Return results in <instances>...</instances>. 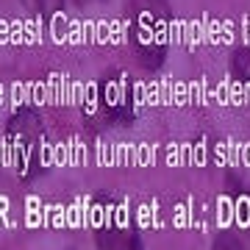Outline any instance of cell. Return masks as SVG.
<instances>
[{
  "label": "cell",
  "mask_w": 250,
  "mask_h": 250,
  "mask_svg": "<svg viewBox=\"0 0 250 250\" xmlns=\"http://www.w3.org/2000/svg\"><path fill=\"white\" fill-rule=\"evenodd\" d=\"M95 236H98L100 250H145L139 228L128 217L123 203H117V200H106L100 206Z\"/></svg>",
  "instance_id": "1"
},
{
  "label": "cell",
  "mask_w": 250,
  "mask_h": 250,
  "mask_svg": "<svg viewBox=\"0 0 250 250\" xmlns=\"http://www.w3.org/2000/svg\"><path fill=\"white\" fill-rule=\"evenodd\" d=\"M78 3H89V0H78Z\"/></svg>",
  "instance_id": "5"
},
{
  "label": "cell",
  "mask_w": 250,
  "mask_h": 250,
  "mask_svg": "<svg viewBox=\"0 0 250 250\" xmlns=\"http://www.w3.org/2000/svg\"><path fill=\"white\" fill-rule=\"evenodd\" d=\"M211 250H248V248H245V242H242L236 233L223 231V233L214 239V248H211Z\"/></svg>",
  "instance_id": "4"
},
{
  "label": "cell",
  "mask_w": 250,
  "mask_h": 250,
  "mask_svg": "<svg viewBox=\"0 0 250 250\" xmlns=\"http://www.w3.org/2000/svg\"><path fill=\"white\" fill-rule=\"evenodd\" d=\"M231 67H233V75L248 86V98H250V47H239L231 56Z\"/></svg>",
  "instance_id": "3"
},
{
  "label": "cell",
  "mask_w": 250,
  "mask_h": 250,
  "mask_svg": "<svg viewBox=\"0 0 250 250\" xmlns=\"http://www.w3.org/2000/svg\"><path fill=\"white\" fill-rule=\"evenodd\" d=\"M25 125V120H22V114L11 123V156H14V161H17L20 172H31V161L36 159V145H39V123H31V128H22Z\"/></svg>",
  "instance_id": "2"
}]
</instances>
